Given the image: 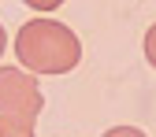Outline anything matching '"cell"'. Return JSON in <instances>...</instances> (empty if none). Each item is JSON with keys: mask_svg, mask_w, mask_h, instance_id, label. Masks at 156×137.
Segmentation results:
<instances>
[{"mask_svg": "<svg viewBox=\"0 0 156 137\" xmlns=\"http://www.w3.org/2000/svg\"><path fill=\"white\" fill-rule=\"evenodd\" d=\"M15 56L30 74H67L82 60V41L56 19H30L15 33Z\"/></svg>", "mask_w": 156, "mask_h": 137, "instance_id": "1", "label": "cell"}, {"mask_svg": "<svg viewBox=\"0 0 156 137\" xmlns=\"http://www.w3.org/2000/svg\"><path fill=\"white\" fill-rule=\"evenodd\" d=\"M41 108H45L41 85L26 67H0V111L41 115Z\"/></svg>", "mask_w": 156, "mask_h": 137, "instance_id": "2", "label": "cell"}, {"mask_svg": "<svg viewBox=\"0 0 156 137\" xmlns=\"http://www.w3.org/2000/svg\"><path fill=\"white\" fill-rule=\"evenodd\" d=\"M37 115L26 111H0V137H34Z\"/></svg>", "mask_w": 156, "mask_h": 137, "instance_id": "3", "label": "cell"}, {"mask_svg": "<svg viewBox=\"0 0 156 137\" xmlns=\"http://www.w3.org/2000/svg\"><path fill=\"white\" fill-rule=\"evenodd\" d=\"M145 60L156 67V22L149 26V33H145Z\"/></svg>", "mask_w": 156, "mask_h": 137, "instance_id": "4", "label": "cell"}, {"mask_svg": "<svg viewBox=\"0 0 156 137\" xmlns=\"http://www.w3.org/2000/svg\"><path fill=\"white\" fill-rule=\"evenodd\" d=\"M104 137H145V133H141L138 126H112Z\"/></svg>", "mask_w": 156, "mask_h": 137, "instance_id": "5", "label": "cell"}, {"mask_svg": "<svg viewBox=\"0 0 156 137\" xmlns=\"http://www.w3.org/2000/svg\"><path fill=\"white\" fill-rule=\"evenodd\" d=\"M23 4H26V8H34V11H56L63 0H23Z\"/></svg>", "mask_w": 156, "mask_h": 137, "instance_id": "6", "label": "cell"}, {"mask_svg": "<svg viewBox=\"0 0 156 137\" xmlns=\"http://www.w3.org/2000/svg\"><path fill=\"white\" fill-rule=\"evenodd\" d=\"M4 48H8V33H4V26H0V56H4Z\"/></svg>", "mask_w": 156, "mask_h": 137, "instance_id": "7", "label": "cell"}]
</instances>
